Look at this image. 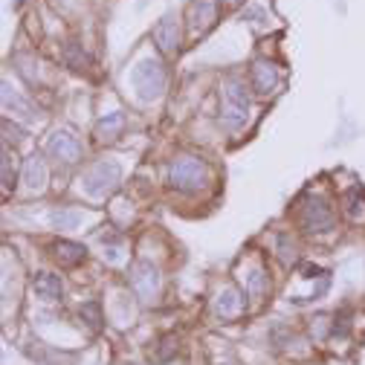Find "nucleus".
<instances>
[{
	"instance_id": "nucleus-1",
	"label": "nucleus",
	"mask_w": 365,
	"mask_h": 365,
	"mask_svg": "<svg viewBox=\"0 0 365 365\" xmlns=\"http://www.w3.org/2000/svg\"><path fill=\"white\" fill-rule=\"evenodd\" d=\"M214 21H217V0H192V6H189V35L192 38L206 35Z\"/></svg>"
},
{
	"instance_id": "nucleus-5",
	"label": "nucleus",
	"mask_w": 365,
	"mask_h": 365,
	"mask_svg": "<svg viewBox=\"0 0 365 365\" xmlns=\"http://www.w3.org/2000/svg\"><path fill=\"white\" fill-rule=\"evenodd\" d=\"M53 249H55V258H58L61 264H76V261H82V258H85V246H79V244L58 241Z\"/></svg>"
},
{
	"instance_id": "nucleus-2",
	"label": "nucleus",
	"mask_w": 365,
	"mask_h": 365,
	"mask_svg": "<svg viewBox=\"0 0 365 365\" xmlns=\"http://www.w3.org/2000/svg\"><path fill=\"white\" fill-rule=\"evenodd\" d=\"M154 41H157V47L165 53V55H174L177 53V38H180V35H177V21H174V15H163L160 21H157V26H154Z\"/></svg>"
},
{
	"instance_id": "nucleus-4",
	"label": "nucleus",
	"mask_w": 365,
	"mask_h": 365,
	"mask_svg": "<svg viewBox=\"0 0 365 365\" xmlns=\"http://www.w3.org/2000/svg\"><path fill=\"white\" fill-rule=\"evenodd\" d=\"M252 79H255V87H258L261 93H267L273 85H276V67L270 64V61H255V67H252Z\"/></svg>"
},
{
	"instance_id": "nucleus-3",
	"label": "nucleus",
	"mask_w": 365,
	"mask_h": 365,
	"mask_svg": "<svg viewBox=\"0 0 365 365\" xmlns=\"http://www.w3.org/2000/svg\"><path fill=\"white\" fill-rule=\"evenodd\" d=\"M200 177V165L195 160H180L174 168H171V182L180 189H189L195 186V180Z\"/></svg>"
}]
</instances>
